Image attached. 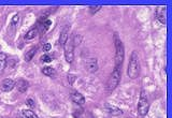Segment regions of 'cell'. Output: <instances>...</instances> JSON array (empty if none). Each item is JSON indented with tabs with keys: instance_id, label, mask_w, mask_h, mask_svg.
I'll list each match as a JSON object with an SVG mask.
<instances>
[{
	"instance_id": "obj_1",
	"label": "cell",
	"mask_w": 172,
	"mask_h": 118,
	"mask_svg": "<svg viewBox=\"0 0 172 118\" xmlns=\"http://www.w3.org/2000/svg\"><path fill=\"white\" fill-rule=\"evenodd\" d=\"M127 74L131 80H136L139 77L140 74V61H139V56L136 51L131 53V56L129 59V64H128L127 69Z\"/></svg>"
},
{
	"instance_id": "obj_2",
	"label": "cell",
	"mask_w": 172,
	"mask_h": 118,
	"mask_svg": "<svg viewBox=\"0 0 172 118\" xmlns=\"http://www.w3.org/2000/svg\"><path fill=\"white\" fill-rule=\"evenodd\" d=\"M114 45H115V68L120 69L125 58V48L117 33H114Z\"/></svg>"
},
{
	"instance_id": "obj_3",
	"label": "cell",
	"mask_w": 172,
	"mask_h": 118,
	"mask_svg": "<svg viewBox=\"0 0 172 118\" xmlns=\"http://www.w3.org/2000/svg\"><path fill=\"white\" fill-rule=\"evenodd\" d=\"M120 75H122L120 69L114 68L113 72L111 73L110 77L108 78V82H106V92L108 93L112 92L118 86V84L120 82Z\"/></svg>"
},
{
	"instance_id": "obj_4",
	"label": "cell",
	"mask_w": 172,
	"mask_h": 118,
	"mask_svg": "<svg viewBox=\"0 0 172 118\" xmlns=\"http://www.w3.org/2000/svg\"><path fill=\"white\" fill-rule=\"evenodd\" d=\"M149 109H150V102H149V98H147V94H146V92L144 90H141L139 103H138V113L141 116H145L146 114L149 113Z\"/></svg>"
},
{
	"instance_id": "obj_5",
	"label": "cell",
	"mask_w": 172,
	"mask_h": 118,
	"mask_svg": "<svg viewBox=\"0 0 172 118\" xmlns=\"http://www.w3.org/2000/svg\"><path fill=\"white\" fill-rule=\"evenodd\" d=\"M65 58L67 62L71 64L74 58V45L72 43V40H68L65 45Z\"/></svg>"
},
{
	"instance_id": "obj_6",
	"label": "cell",
	"mask_w": 172,
	"mask_h": 118,
	"mask_svg": "<svg viewBox=\"0 0 172 118\" xmlns=\"http://www.w3.org/2000/svg\"><path fill=\"white\" fill-rule=\"evenodd\" d=\"M14 87H15V82L13 80H11V78H5L1 82V85H0V89L3 92L11 91Z\"/></svg>"
},
{
	"instance_id": "obj_7",
	"label": "cell",
	"mask_w": 172,
	"mask_h": 118,
	"mask_svg": "<svg viewBox=\"0 0 172 118\" xmlns=\"http://www.w3.org/2000/svg\"><path fill=\"white\" fill-rule=\"evenodd\" d=\"M166 11H167V8L164 5V7H157L155 10V17L159 21L160 24L166 25Z\"/></svg>"
},
{
	"instance_id": "obj_8",
	"label": "cell",
	"mask_w": 172,
	"mask_h": 118,
	"mask_svg": "<svg viewBox=\"0 0 172 118\" xmlns=\"http://www.w3.org/2000/svg\"><path fill=\"white\" fill-rule=\"evenodd\" d=\"M69 30H70V27L69 26H65L62 28V30H61L60 37H59V44L61 46H65L67 41L69 40Z\"/></svg>"
},
{
	"instance_id": "obj_9",
	"label": "cell",
	"mask_w": 172,
	"mask_h": 118,
	"mask_svg": "<svg viewBox=\"0 0 172 118\" xmlns=\"http://www.w3.org/2000/svg\"><path fill=\"white\" fill-rule=\"evenodd\" d=\"M104 110H106L109 114H111V115H113V116H120L123 114V111L120 109V107H117V106H115V105H112V104L106 103L104 104Z\"/></svg>"
},
{
	"instance_id": "obj_10",
	"label": "cell",
	"mask_w": 172,
	"mask_h": 118,
	"mask_svg": "<svg viewBox=\"0 0 172 118\" xmlns=\"http://www.w3.org/2000/svg\"><path fill=\"white\" fill-rule=\"evenodd\" d=\"M70 98L74 103L79 104V105H84L85 104V98L82 93L78 91H73L72 93L70 94Z\"/></svg>"
},
{
	"instance_id": "obj_11",
	"label": "cell",
	"mask_w": 172,
	"mask_h": 118,
	"mask_svg": "<svg viewBox=\"0 0 172 118\" xmlns=\"http://www.w3.org/2000/svg\"><path fill=\"white\" fill-rule=\"evenodd\" d=\"M86 69H87L89 72L94 73L98 70V62H97V59L96 58H90L87 60L86 62Z\"/></svg>"
},
{
	"instance_id": "obj_12",
	"label": "cell",
	"mask_w": 172,
	"mask_h": 118,
	"mask_svg": "<svg viewBox=\"0 0 172 118\" xmlns=\"http://www.w3.org/2000/svg\"><path fill=\"white\" fill-rule=\"evenodd\" d=\"M15 86L19 89V92H25L27 89H28V82L23 78H19V80L15 82Z\"/></svg>"
},
{
	"instance_id": "obj_13",
	"label": "cell",
	"mask_w": 172,
	"mask_h": 118,
	"mask_svg": "<svg viewBox=\"0 0 172 118\" xmlns=\"http://www.w3.org/2000/svg\"><path fill=\"white\" fill-rule=\"evenodd\" d=\"M73 117L74 118H93V115L89 113V112L81 109V110H79V111L73 113Z\"/></svg>"
},
{
	"instance_id": "obj_14",
	"label": "cell",
	"mask_w": 172,
	"mask_h": 118,
	"mask_svg": "<svg viewBox=\"0 0 172 118\" xmlns=\"http://www.w3.org/2000/svg\"><path fill=\"white\" fill-rule=\"evenodd\" d=\"M19 118H38V115L31 110H23L19 114Z\"/></svg>"
},
{
	"instance_id": "obj_15",
	"label": "cell",
	"mask_w": 172,
	"mask_h": 118,
	"mask_svg": "<svg viewBox=\"0 0 172 118\" xmlns=\"http://www.w3.org/2000/svg\"><path fill=\"white\" fill-rule=\"evenodd\" d=\"M39 33V29L38 27H32L30 28L28 31L26 32V35H25V40H31V39H35Z\"/></svg>"
},
{
	"instance_id": "obj_16",
	"label": "cell",
	"mask_w": 172,
	"mask_h": 118,
	"mask_svg": "<svg viewBox=\"0 0 172 118\" xmlns=\"http://www.w3.org/2000/svg\"><path fill=\"white\" fill-rule=\"evenodd\" d=\"M7 61H8L7 55L5 53H0V74L5 71V67H7Z\"/></svg>"
},
{
	"instance_id": "obj_17",
	"label": "cell",
	"mask_w": 172,
	"mask_h": 118,
	"mask_svg": "<svg viewBox=\"0 0 172 118\" xmlns=\"http://www.w3.org/2000/svg\"><path fill=\"white\" fill-rule=\"evenodd\" d=\"M42 73L46 76H50V77H54L56 75V71L55 69H53L52 67H44L42 69Z\"/></svg>"
},
{
	"instance_id": "obj_18",
	"label": "cell",
	"mask_w": 172,
	"mask_h": 118,
	"mask_svg": "<svg viewBox=\"0 0 172 118\" xmlns=\"http://www.w3.org/2000/svg\"><path fill=\"white\" fill-rule=\"evenodd\" d=\"M35 53H37V47H31L30 50L28 51V52L25 54V61H30L31 59L35 57Z\"/></svg>"
},
{
	"instance_id": "obj_19",
	"label": "cell",
	"mask_w": 172,
	"mask_h": 118,
	"mask_svg": "<svg viewBox=\"0 0 172 118\" xmlns=\"http://www.w3.org/2000/svg\"><path fill=\"white\" fill-rule=\"evenodd\" d=\"M51 25H52V21H51L50 19H46L45 21H43L42 28H41V34H44L47 31V29L51 27Z\"/></svg>"
},
{
	"instance_id": "obj_20",
	"label": "cell",
	"mask_w": 172,
	"mask_h": 118,
	"mask_svg": "<svg viewBox=\"0 0 172 118\" xmlns=\"http://www.w3.org/2000/svg\"><path fill=\"white\" fill-rule=\"evenodd\" d=\"M19 15L15 14L14 16H13V18H12V21H11V27L15 28V27L17 26V24H19Z\"/></svg>"
},
{
	"instance_id": "obj_21",
	"label": "cell",
	"mask_w": 172,
	"mask_h": 118,
	"mask_svg": "<svg viewBox=\"0 0 172 118\" xmlns=\"http://www.w3.org/2000/svg\"><path fill=\"white\" fill-rule=\"evenodd\" d=\"M53 60V58L50 56V55H43L42 57H41V61L43 62H51Z\"/></svg>"
},
{
	"instance_id": "obj_22",
	"label": "cell",
	"mask_w": 172,
	"mask_h": 118,
	"mask_svg": "<svg viewBox=\"0 0 172 118\" xmlns=\"http://www.w3.org/2000/svg\"><path fill=\"white\" fill-rule=\"evenodd\" d=\"M81 40H82V37H81V35H74V38H73V40H72L73 45L80 44V43H81Z\"/></svg>"
},
{
	"instance_id": "obj_23",
	"label": "cell",
	"mask_w": 172,
	"mask_h": 118,
	"mask_svg": "<svg viewBox=\"0 0 172 118\" xmlns=\"http://www.w3.org/2000/svg\"><path fill=\"white\" fill-rule=\"evenodd\" d=\"M99 10H101V7H100V5H97V7H89V11H90V13H92V14L97 13Z\"/></svg>"
},
{
	"instance_id": "obj_24",
	"label": "cell",
	"mask_w": 172,
	"mask_h": 118,
	"mask_svg": "<svg viewBox=\"0 0 172 118\" xmlns=\"http://www.w3.org/2000/svg\"><path fill=\"white\" fill-rule=\"evenodd\" d=\"M52 50V45L50 44V43H45L44 45H43V51L44 52H49V51Z\"/></svg>"
},
{
	"instance_id": "obj_25",
	"label": "cell",
	"mask_w": 172,
	"mask_h": 118,
	"mask_svg": "<svg viewBox=\"0 0 172 118\" xmlns=\"http://www.w3.org/2000/svg\"><path fill=\"white\" fill-rule=\"evenodd\" d=\"M27 104H28V105H30V106H35V102H33V100L30 99V98H29V99H27Z\"/></svg>"
}]
</instances>
